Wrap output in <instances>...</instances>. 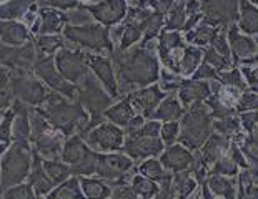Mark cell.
<instances>
[{
    "mask_svg": "<svg viewBox=\"0 0 258 199\" xmlns=\"http://www.w3.org/2000/svg\"><path fill=\"white\" fill-rule=\"evenodd\" d=\"M79 182L84 199H108L112 194L110 182L97 178V176H80Z\"/></svg>",
    "mask_w": 258,
    "mask_h": 199,
    "instance_id": "28",
    "label": "cell"
},
{
    "mask_svg": "<svg viewBox=\"0 0 258 199\" xmlns=\"http://www.w3.org/2000/svg\"><path fill=\"white\" fill-rule=\"evenodd\" d=\"M40 110L53 128L62 133L65 138L82 135L90 123V115L82 105L55 91H50L47 102L43 103V107H40Z\"/></svg>",
    "mask_w": 258,
    "mask_h": 199,
    "instance_id": "2",
    "label": "cell"
},
{
    "mask_svg": "<svg viewBox=\"0 0 258 199\" xmlns=\"http://www.w3.org/2000/svg\"><path fill=\"white\" fill-rule=\"evenodd\" d=\"M34 151V149H32ZM29 184L32 186V189L35 191V194L38 197H45L48 192H50L55 184H53V181L48 178V174L45 173V169H43V161L42 158L38 156L37 153H34V159H32V168H30V173H29Z\"/></svg>",
    "mask_w": 258,
    "mask_h": 199,
    "instance_id": "24",
    "label": "cell"
},
{
    "mask_svg": "<svg viewBox=\"0 0 258 199\" xmlns=\"http://www.w3.org/2000/svg\"><path fill=\"white\" fill-rule=\"evenodd\" d=\"M194 80H203V81H210L217 78V71L212 65H208L207 62H202L199 68L195 70V73L191 75Z\"/></svg>",
    "mask_w": 258,
    "mask_h": 199,
    "instance_id": "51",
    "label": "cell"
},
{
    "mask_svg": "<svg viewBox=\"0 0 258 199\" xmlns=\"http://www.w3.org/2000/svg\"><path fill=\"white\" fill-rule=\"evenodd\" d=\"M222 29H225V27H215V25H208L205 22H200L197 27H194L191 30L186 32L183 37L188 45H194L199 48H207V47H210L213 38L218 35V32Z\"/></svg>",
    "mask_w": 258,
    "mask_h": 199,
    "instance_id": "29",
    "label": "cell"
},
{
    "mask_svg": "<svg viewBox=\"0 0 258 199\" xmlns=\"http://www.w3.org/2000/svg\"><path fill=\"white\" fill-rule=\"evenodd\" d=\"M215 199H223V197H215Z\"/></svg>",
    "mask_w": 258,
    "mask_h": 199,
    "instance_id": "60",
    "label": "cell"
},
{
    "mask_svg": "<svg viewBox=\"0 0 258 199\" xmlns=\"http://www.w3.org/2000/svg\"><path fill=\"white\" fill-rule=\"evenodd\" d=\"M37 60L34 42H29L22 47H10L0 42V66L7 70H27L32 71Z\"/></svg>",
    "mask_w": 258,
    "mask_h": 199,
    "instance_id": "14",
    "label": "cell"
},
{
    "mask_svg": "<svg viewBox=\"0 0 258 199\" xmlns=\"http://www.w3.org/2000/svg\"><path fill=\"white\" fill-rule=\"evenodd\" d=\"M65 136L55 128L38 135L37 138L30 141L32 149L37 153L42 159H60V153H62Z\"/></svg>",
    "mask_w": 258,
    "mask_h": 199,
    "instance_id": "21",
    "label": "cell"
},
{
    "mask_svg": "<svg viewBox=\"0 0 258 199\" xmlns=\"http://www.w3.org/2000/svg\"><path fill=\"white\" fill-rule=\"evenodd\" d=\"M213 133V116L205 102H195L185 110L180 120V136L178 143L197 151L203 146Z\"/></svg>",
    "mask_w": 258,
    "mask_h": 199,
    "instance_id": "3",
    "label": "cell"
},
{
    "mask_svg": "<svg viewBox=\"0 0 258 199\" xmlns=\"http://www.w3.org/2000/svg\"><path fill=\"white\" fill-rule=\"evenodd\" d=\"M137 173L145 176L148 179L155 181V182H160L163 176L167 174V171L162 166L158 158H147L144 161H140V164L137 166Z\"/></svg>",
    "mask_w": 258,
    "mask_h": 199,
    "instance_id": "39",
    "label": "cell"
},
{
    "mask_svg": "<svg viewBox=\"0 0 258 199\" xmlns=\"http://www.w3.org/2000/svg\"><path fill=\"white\" fill-rule=\"evenodd\" d=\"M186 22V0H173L163 20V30L182 32Z\"/></svg>",
    "mask_w": 258,
    "mask_h": 199,
    "instance_id": "31",
    "label": "cell"
},
{
    "mask_svg": "<svg viewBox=\"0 0 258 199\" xmlns=\"http://www.w3.org/2000/svg\"><path fill=\"white\" fill-rule=\"evenodd\" d=\"M47 2L50 4L53 9L63 10V12H70V10L79 7L80 0H47Z\"/></svg>",
    "mask_w": 258,
    "mask_h": 199,
    "instance_id": "53",
    "label": "cell"
},
{
    "mask_svg": "<svg viewBox=\"0 0 258 199\" xmlns=\"http://www.w3.org/2000/svg\"><path fill=\"white\" fill-rule=\"evenodd\" d=\"M202 62H203V48L188 45V43H186L182 62H180L178 75L183 76V78H191V75L195 73V70L199 68Z\"/></svg>",
    "mask_w": 258,
    "mask_h": 199,
    "instance_id": "32",
    "label": "cell"
},
{
    "mask_svg": "<svg viewBox=\"0 0 258 199\" xmlns=\"http://www.w3.org/2000/svg\"><path fill=\"white\" fill-rule=\"evenodd\" d=\"M115 75L118 80L120 95L134 91L137 88L155 85L160 76V60L157 52L142 45H135L123 52L113 50L110 55Z\"/></svg>",
    "mask_w": 258,
    "mask_h": 199,
    "instance_id": "1",
    "label": "cell"
},
{
    "mask_svg": "<svg viewBox=\"0 0 258 199\" xmlns=\"http://www.w3.org/2000/svg\"><path fill=\"white\" fill-rule=\"evenodd\" d=\"M235 112L240 113H250V112H258V93L253 90H246L240 95V99L235 107Z\"/></svg>",
    "mask_w": 258,
    "mask_h": 199,
    "instance_id": "46",
    "label": "cell"
},
{
    "mask_svg": "<svg viewBox=\"0 0 258 199\" xmlns=\"http://www.w3.org/2000/svg\"><path fill=\"white\" fill-rule=\"evenodd\" d=\"M183 76H180L178 73H173V71H170L167 68H160V76H158V81L157 85L160 86V90L163 93H177L178 88L182 86L183 83Z\"/></svg>",
    "mask_w": 258,
    "mask_h": 199,
    "instance_id": "41",
    "label": "cell"
},
{
    "mask_svg": "<svg viewBox=\"0 0 258 199\" xmlns=\"http://www.w3.org/2000/svg\"><path fill=\"white\" fill-rule=\"evenodd\" d=\"M210 95L212 93H210L208 81L194 80V78H185L182 86H180L177 91V96L185 110L188 108L190 105H194L195 102H205Z\"/></svg>",
    "mask_w": 258,
    "mask_h": 199,
    "instance_id": "23",
    "label": "cell"
},
{
    "mask_svg": "<svg viewBox=\"0 0 258 199\" xmlns=\"http://www.w3.org/2000/svg\"><path fill=\"white\" fill-rule=\"evenodd\" d=\"M238 30L245 35L258 37V7L250 0H238L237 24Z\"/></svg>",
    "mask_w": 258,
    "mask_h": 199,
    "instance_id": "26",
    "label": "cell"
},
{
    "mask_svg": "<svg viewBox=\"0 0 258 199\" xmlns=\"http://www.w3.org/2000/svg\"><path fill=\"white\" fill-rule=\"evenodd\" d=\"M0 194H2L4 199H40L29 182H20V184L10 186L7 189L0 191Z\"/></svg>",
    "mask_w": 258,
    "mask_h": 199,
    "instance_id": "45",
    "label": "cell"
},
{
    "mask_svg": "<svg viewBox=\"0 0 258 199\" xmlns=\"http://www.w3.org/2000/svg\"><path fill=\"white\" fill-rule=\"evenodd\" d=\"M130 186L140 199H153L158 194V182L148 179L139 173L134 174V178L130 181Z\"/></svg>",
    "mask_w": 258,
    "mask_h": 199,
    "instance_id": "38",
    "label": "cell"
},
{
    "mask_svg": "<svg viewBox=\"0 0 258 199\" xmlns=\"http://www.w3.org/2000/svg\"><path fill=\"white\" fill-rule=\"evenodd\" d=\"M10 86L14 98L32 108L43 107L50 95V90L32 71L27 70H10Z\"/></svg>",
    "mask_w": 258,
    "mask_h": 199,
    "instance_id": "8",
    "label": "cell"
},
{
    "mask_svg": "<svg viewBox=\"0 0 258 199\" xmlns=\"http://www.w3.org/2000/svg\"><path fill=\"white\" fill-rule=\"evenodd\" d=\"M32 0H5L0 2V20H20L29 14Z\"/></svg>",
    "mask_w": 258,
    "mask_h": 199,
    "instance_id": "34",
    "label": "cell"
},
{
    "mask_svg": "<svg viewBox=\"0 0 258 199\" xmlns=\"http://www.w3.org/2000/svg\"><path fill=\"white\" fill-rule=\"evenodd\" d=\"M62 37L69 45L89 53L110 57L115 50L110 40V29L97 22L84 25H67L62 32Z\"/></svg>",
    "mask_w": 258,
    "mask_h": 199,
    "instance_id": "4",
    "label": "cell"
},
{
    "mask_svg": "<svg viewBox=\"0 0 258 199\" xmlns=\"http://www.w3.org/2000/svg\"><path fill=\"white\" fill-rule=\"evenodd\" d=\"M14 93L10 86V70L0 71V112H7L14 103Z\"/></svg>",
    "mask_w": 258,
    "mask_h": 199,
    "instance_id": "42",
    "label": "cell"
},
{
    "mask_svg": "<svg viewBox=\"0 0 258 199\" xmlns=\"http://www.w3.org/2000/svg\"><path fill=\"white\" fill-rule=\"evenodd\" d=\"M203 62H207L208 65H212L213 68H215L217 73H218V71L228 70V68H232V66H233L232 58L223 57V55L215 52V50H213L212 47L203 48Z\"/></svg>",
    "mask_w": 258,
    "mask_h": 199,
    "instance_id": "44",
    "label": "cell"
},
{
    "mask_svg": "<svg viewBox=\"0 0 258 199\" xmlns=\"http://www.w3.org/2000/svg\"><path fill=\"white\" fill-rule=\"evenodd\" d=\"M84 9L90 14L93 22L112 29L125 20L128 14V2L127 0H93Z\"/></svg>",
    "mask_w": 258,
    "mask_h": 199,
    "instance_id": "12",
    "label": "cell"
},
{
    "mask_svg": "<svg viewBox=\"0 0 258 199\" xmlns=\"http://www.w3.org/2000/svg\"><path fill=\"white\" fill-rule=\"evenodd\" d=\"M98 153L89 148L80 135L65 138L60 159L72 168L74 176H95Z\"/></svg>",
    "mask_w": 258,
    "mask_h": 199,
    "instance_id": "7",
    "label": "cell"
},
{
    "mask_svg": "<svg viewBox=\"0 0 258 199\" xmlns=\"http://www.w3.org/2000/svg\"><path fill=\"white\" fill-rule=\"evenodd\" d=\"M32 159H34V151L30 143L12 141V145L0 158V171H2L0 191L25 182L32 168Z\"/></svg>",
    "mask_w": 258,
    "mask_h": 199,
    "instance_id": "5",
    "label": "cell"
},
{
    "mask_svg": "<svg viewBox=\"0 0 258 199\" xmlns=\"http://www.w3.org/2000/svg\"><path fill=\"white\" fill-rule=\"evenodd\" d=\"M74 99L79 105H82V107L87 110V113L90 115V123L87 126V130H90L95 125L105 121L103 112L113 103V98L103 90V86L95 80V76L92 73L87 75L85 78L77 85V95Z\"/></svg>",
    "mask_w": 258,
    "mask_h": 199,
    "instance_id": "6",
    "label": "cell"
},
{
    "mask_svg": "<svg viewBox=\"0 0 258 199\" xmlns=\"http://www.w3.org/2000/svg\"><path fill=\"white\" fill-rule=\"evenodd\" d=\"M108 199H139V196L135 194L130 184H122L112 187V194Z\"/></svg>",
    "mask_w": 258,
    "mask_h": 199,
    "instance_id": "52",
    "label": "cell"
},
{
    "mask_svg": "<svg viewBox=\"0 0 258 199\" xmlns=\"http://www.w3.org/2000/svg\"><path fill=\"white\" fill-rule=\"evenodd\" d=\"M127 2L130 9H145L152 0H127Z\"/></svg>",
    "mask_w": 258,
    "mask_h": 199,
    "instance_id": "54",
    "label": "cell"
},
{
    "mask_svg": "<svg viewBox=\"0 0 258 199\" xmlns=\"http://www.w3.org/2000/svg\"><path fill=\"white\" fill-rule=\"evenodd\" d=\"M238 173V166L233 163V159L228 156V153L218 158L210 168V174L227 176V178H237Z\"/></svg>",
    "mask_w": 258,
    "mask_h": 199,
    "instance_id": "43",
    "label": "cell"
},
{
    "mask_svg": "<svg viewBox=\"0 0 258 199\" xmlns=\"http://www.w3.org/2000/svg\"><path fill=\"white\" fill-rule=\"evenodd\" d=\"M42 199H84L80 189V182L77 176H70L67 181L60 182Z\"/></svg>",
    "mask_w": 258,
    "mask_h": 199,
    "instance_id": "35",
    "label": "cell"
},
{
    "mask_svg": "<svg viewBox=\"0 0 258 199\" xmlns=\"http://www.w3.org/2000/svg\"><path fill=\"white\" fill-rule=\"evenodd\" d=\"M207 186L210 187L215 197H223V199H237V182L232 178L227 176H218V174H208L205 179Z\"/></svg>",
    "mask_w": 258,
    "mask_h": 199,
    "instance_id": "30",
    "label": "cell"
},
{
    "mask_svg": "<svg viewBox=\"0 0 258 199\" xmlns=\"http://www.w3.org/2000/svg\"><path fill=\"white\" fill-rule=\"evenodd\" d=\"M90 149L95 153H117L123 151L125 145V130L120 126L102 121L93 128L84 131L80 135Z\"/></svg>",
    "mask_w": 258,
    "mask_h": 199,
    "instance_id": "9",
    "label": "cell"
},
{
    "mask_svg": "<svg viewBox=\"0 0 258 199\" xmlns=\"http://www.w3.org/2000/svg\"><path fill=\"white\" fill-rule=\"evenodd\" d=\"M32 40V32L24 22L0 20V42L10 47H22Z\"/></svg>",
    "mask_w": 258,
    "mask_h": 199,
    "instance_id": "22",
    "label": "cell"
},
{
    "mask_svg": "<svg viewBox=\"0 0 258 199\" xmlns=\"http://www.w3.org/2000/svg\"><path fill=\"white\" fill-rule=\"evenodd\" d=\"M135 115L137 113H135V110L132 108L128 98L122 96L118 102H113L110 107L103 112V118H105V121H108V123H113L125 130Z\"/></svg>",
    "mask_w": 258,
    "mask_h": 199,
    "instance_id": "27",
    "label": "cell"
},
{
    "mask_svg": "<svg viewBox=\"0 0 258 199\" xmlns=\"http://www.w3.org/2000/svg\"><path fill=\"white\" fill-rule=\"evenodd\" d=\"M4 115H5V112H0V121H2V118H4Z\"/></svg>",
    "mask_w": 258,
    "mask_h": 199,
    "instance_id": "56",
    "label": "cell"
},
{
    "mask_svg": "<svg viewBox=\"0 0 258 199\" xmlns=\"http://www.w3.org/2000/svg\"><path fill=\"white\" fill-rule=\"evenodd\" d=\"M0 199H4V197H2V194H0Z\"/></svg>",
    "mask_w": 258,
    "mask_h": 199,
    "instance_id": "61",
    "label": "cell"
},
{
    "mask_svg": "<svg viewBox=\"0 0 258 199\" xmlns=\"http://www.w3.org/2000/svg\"><path fill=\"white\" fill-rule=\"evenodd\" d=\"M134 159L127 156L123 151L117 153H98L97 158V169L95 176L100 179L112 182L115 179L122 178L123 174L130 173L134 169Z\"/></svg>",
    "mask_w": 258,
    "mask_h": 199,
    "instance_id": "13",
    "label": "cell"
},
{
    "mask_svg": "<svg viewBox=\"0 0 258 199\" xmlns=\"http://www.w3.org/2000/svg\"><path fill=\"white\" fill-rule=\"evenodd\" d=\"M160 128H162V123L157 120H145V123L140 126L139 130L132 135L135 136H148V138H158L160 136Z\"/></svg>",
    "mask_w": 258,
    "mask_h": 199,
    "instance_id": "49",
    "label": "cell"
},
{
    "mask_svg": "<svg viewBox=\"0 0 258 199\" xmlns=\"http://www.w3.org/2000/svg\"><path fill=\"white\" fill-rule=\"evenodd\" d=\"M165 145L162 143L160 136L148 138V136H135L125 135L123 153L135 161H144L147 158H158L163 151Z\"/></svg>",
    "mask_w": 258,
    "mask_h": 199,
    "instance_id": "17",
    "label": "cell"
},
{
    "mask_svg": "<svg viewBox=\"0 0 258 199\" xmlns=\"http://www.w3.org/2000/svg\"><path fill=\"white\" fill-rule=\"evenodd\" d=\"M89 66H90V73L95 76V80L100 83L103 86V90H105L108 95H110L113 99L122 96L120 95L118 80H117V75H115V68H113L110 57L89 53Z\"/></svg>",
    "mask_w": 258,
    "mask_h": 199,
    "instance_id": "15",
    "label": "cell"
},
{
    "mask_svg": "<svg viewBox=\"0 0 258 199\" xmlns=\"http://www.w3.org/2000/svg\"><path fill=\"white\" fill-rule=\"evenodd\" d=\"M43 161V169L48 174V178L53 181V184H60V182L67 181L72 174V168L63 163L62 159H42Z\"/></svg>",
    "mask_w": 258,
    "mask_h": 199,
    "instance_id": "37",
    "label": "cell"
},
{
    "mask_svg": "<svg viewBox=\"0 0 258 199\" xmlns=\"http://www.w3.org/2000/svg\"><path fill=\"white\" fill-rule=\"evenodd\" d=\"M162 166L165 168L167 173H182V171H188L195 161L194 151H190L188 148H185L180 143L170 145L163 148L162 154L158 156Z\"/></svg>",
    "mask_w": 258,
    "mask_h": 199,
    "instance_id": "20",
    "label": "cell"
},
{
    "mask_svg": "<svg viewBox=\"0 0 258 199\" xmlns=\"http://www.w3.org/2000/svg\"><path fill=\"white\" fill-rule=\"evenodd\" d=\"M185 113L183 105L180 103L177 93H168L160 102V105L152 113L150 120H157L160 123H168V121H180Z\"/></svg>",
    "mask_w": 258,
    "mask_h": 199,
    "instance_id": "25",
    "label": "cell"
},
{
    "mask_svg": "<svg viewBox=\"0 0 258 199\" xmlns=\"http://www.w3.org/2000/svg\"><path fill=\"white\" fill-rule=\"evenodd\" d=\"M0 182H2V171H0Z\"/></svg>",
    "mask_w": 258,
    "mask_h": 199,
    "instance_id": "58",
    "label": "cell"
},
{
    "mask_svg": "<svg viewBox=\"0 0 258 199\" xmlns=\"http://www.w3.org/2000/svg\"><path fill=\"white\" fill-rule=\"evenodd\" d=\"M180 136V121H168V123H162L160 128V140L165 146L175 145L178 143Z\"/></svg>",
    "mask_w": 258,
    "mask_h": 199,
    "instance_id": "47",
    "label": "cell"
},
{
    "mask_svg": "<svg viewBox=\"0 0 258 199\" xmlns=\"http://www.w3.org/2000/svg\"><path fill=\"white\" fill-rule=\"evenodd\" d=\"M32 73H34L50 91L60 93V95L69 99L75 98L77 85L67 81L58 73L55 62H53V57H37L34 68H32Z\"/></svg>",
    "mask_w": 258,
    "mask_h": 199,
    "instance_id": "11",
    "label": "cell"
},
{
    "mask_svg": "<svg viewBox=\"0 0 258 199\" xmlns=\"http://www.w3.org/2000/svg\"><path fill=\"white\" fill-rule=\"evenodd\" d=\"M227 42L230 47V55H232L233 66L243 65L245 62H248L250 58H253L258 53V43L255 40V37L241 33L235 24H232L227 29Z\"/></svg>",
    "mask_w": 258,
    "mask_h": 199,
    "instance_id": "16",
    "label": "cell"
},
{
    "mask_svg": "<svg viewBox=\"0 0 258 199\" xmlns=\"http://www.w3.org/2000/svg\"><path fill=\"white\" fill-rule=\"evenodd\" d=\"M2 70H4V68H2V66H0V71H2Z\"/></svg>",
    "mask_w": 258,
    "mask_h": 199,
    "instance_id": "59",
    "label": "cell"
},
{
    "mask_svg": "<svg viewBox=\"0 0 258 199\" xmlns=\"http://www.w3.org/2000/svg\"><path fill=\"white\" fill-rule=\"evenodd\" d=\"M125 96L128 98L132 108L135 110L137 115H142L145 120H150L152 113L155 112V108L160 105L162 99L167 96V93H163L160 90V86L155 83V85L150 86L137 88V90L130 91Z\"/></svg>",
    "mask_w": 258,
    "mask_h": 199,
    "instance_id": "18",
    "label": "cell"
},
{
    "mask_svg": "<svg viewBox=\"0 0 258 199\" xmlns=\"http://www.w3.org/2000/svg\"><path fill=\"white\" fill-rule=\"evenodd\" d=\"M250 2H251V4H255L256 7H258V0H250Z\"/></svg>",
    "mask_w": 258,
    "mask_h": 199,
    "instance_id": "57",
    "label": "cell"
},
{
    "mask_svg": "<svg viewBox=\"0 0 258 199\" xmlns=\"http://www.w3.org/2000/svg\"><path fill=\"white\" fill-rule=\"evenodd\" d=\"M217 78L220 80L223 85L233 86V88H237V90H240V91L248 90V85H246V81L243 78V75H241L238 66H232V68H228V70L218 71Z\"/></svg>",
    "mask_w": 258,
    "mask_h": 199,
    "instance_id": "40",
    "label": "cell"
},
{
    "mask_svg": "<svg viewBox=\"0 0 258 199\" xmlns=\"http://www.w3.org/2000/svg\"><path fill=\"white\" fill-rule=\"evenodd\" d=\"M32 42H34L37 57H53L60 48L65 47L62 35H35Z\"/></svg>",
    "mask_w": 258,
    "mask_h": 199,
    "instance_id": "33",
    "label": "cell"
},
{
    "mask_svg": "<svg viewBox=\"0 0 258 199\" xmlns=\"http://www.w3.org/2000/svg\"><path fill=\"white\" fill-rule=\"evenodd\" d=\"M69 25L67 12L58 9H40L35 24L30 27V32L35 35H62L65 27Z\"/></svg>",
    "mask_w": 258,
    "mask_h": 199,
    "instance_id": "19",
    "label": "cell"
},
{
    "mask_svg": "<svg viewBox=\"0 0 258 199\" xmlns=\"http://www.w3.org/2000/svg\"><path fill=\"white\" fill-rule=\"evenodd\" d=\"M67 17H69V25H84L93 22L90 14L84 7H77L74 10H70V12H67Z\"/></svg>",
    "mask_w": 258,
    "mask_h": 199,
    "instance_id": "50",
    "label": "cell"
},
{
    "mask_svg": "<svg viewBox=\"0 0 258 199\" xmlns=\"http://www.w3.org/2000/svg\"><path fill=\"white\" fill-rule=\"evenodd\" d=\"M15 118V112L10 107L7 112H5L2 121H0V141L5 143H12V123Z\"/></svg>",
    "mask_w": 258,
    "mask_h": 199,
    "instance_id": "48",
    "label": "cell"
},
{
    "mask_svg": "<svg viewBox=\"0 0 258 199\" xmlns=\"http://www.w3.org/2000/svg\"><path fill=\"white\" fill-rule=\"evenodd\" d=\"M53 62L58 73L74 85H79L90 73L89 53L75 47H62L53 55Z\"/></svg>",
    "mask_w": 258,
    "mask_h": 199,
    "instance_id": "10",
    "label": "cell"
},
{
    "mask_svg": "<svg viewBox=\"0 0 258 199\" xmlns=\"http://www.w3.org/2000/svg\"><path fill=\"white\" fill-rule=\"evenodd\" d=\"M200 197H202V199H215V196H213V192L210 191V187L207 186V182H205V181L202 182V192H200Z\"/></svg>",
    "mask_w": 258,
    "mask_h": 199,
    "instance_id": "55",
    "label": "cell"
},
{
    "mask_svg": "<svg viewBox=\"0 0 258 199\" xmlns=\"http://www.w3.org/2000/svg\"><path fill=\"white\" fill-rule=\"evenodd\" d=\"M175 191H177L178 199H186L191 196L199 187V181L195 179V176L191 174V171H182V173H173L172 174Z\"/></svg>",
    "mask_w": 258,
    "mask_h": 199,
    "instance_id": "36",
    "label": "cell"
}]
</instances>
